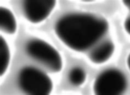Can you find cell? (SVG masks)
<instances>
[{
    "label": "cell",
    "instance_id": "obj_7",
    "mask_svg": "<svg viewBox=\"0 0 130 95\" xmlns=\"http://www.w3.org/2000/svg\"><path fill=\"white\" fill-rule=\"evenodd\" d=\"M0 27L1 31L8 34H13L17 30V23L14 15L9 9L0 8Z\"/></svg>",
    "mask_w": 130,
    "mask_h": 95
},
{
    "label": "cell",
    "instance_id": "obj_4",
    "mask_svg": "<svg viewBox=\"0 0 130 95\" xmlns=\"http://www.w3.org/2000/svg\"><path fill=\"white\" fill-rule=\"evenodd\" d=\"M127 85V80L121 71L109 69L103 71L97 76L93 89L95 94L118 95L125 92Z\"/></svg>",
    "mask_w": 130,
    "mask_h": 95
},
{
    "label": "cell",
    "instance_id": "obj_10",
    "mask_svg": "<svg viewBox=\"0 0 130 95\" xmlns=\"http://www.w3.org/2000/svg\"><path fill=\"white\" fill-rule=\"evenodd\" d=\"M124 27L126 31L130 35V16L126 19L124 23Z\"/></svg>",
    "mask_w": 130,
    "mask_h": 95
},
{
    "label": "cell",
    "instance_id": "obj_9",
    "mask_svg": "<svg viewBox=\"0 0 130 95\" xmlns=\"http://www.w3.org/2000/svg\"><path fill=\"white\" fill-rule=\"evenodd\" d=\"M86 75L85 71L80 67H75L71 69L69 74L70 82L75 86L83 85L86 80Z\"/></svg>",
    "mask_w": 130,
    "mask_h": 95
},
{
    "label": "cell",
    "instance_id": "obj_3",
    "mask_svg": "<svg viewBox=\"0 0 130 95\" xmlns=\"http://www.w3.org/2000/svg\"><path fill=\"white\" fill-rule=\"evenodd\" d=\"M27 54L53 73H58L62 68L63 63L58 51L50 44L40 39H32L25 46Z\"/></svg>",
    "mask_w": 130,
    "mask_h": 95
},
{
    "label": "cell",
    "instance_id": "obj_11",
    "mask_svg": "<svg viewBox=\"0 0 130 95\" xmlns=\"http://www.w3.org/2000/svg\"><path fill=\"white\" fill-rule=\"evenodd\" d=\"M123 2L124 3L125 6L130 10V1H124Z\"/></svg>",
    "mask_w": 130,
    "mask_h": 95
},
{
    "label": "cell",
    "instance_id": "obj_6",
    "mask_svg": "<svg viewBox=\"0 0 130 95\" xmlns=\"http://www.w3.org/2000/svg\"><path fill=\"white\" fill-rule=\"evenodd\" d=\"M114 45L110 40L101 43L91 50L89 57L95 64L103 63L110 58L114 51Z\"/></svg>",
    "mask_w": 130,
    "mask_h": 95
},
{
    "label": "cell",
    "instance_id": "obj_12",
    "mask_svg": "<svg viewBox=\"0 0 130 95\" xmlns=\"http://www.w3.org/2000/svg\"><path fill=\"white\" fill-rule=\"evenodd\" d=\"M127 65L128 68L130 70V54L129 55V56H128V58H127Z\"/></svg>",
    "mask_w": 130,
    "mask_h": 95
},
{
    "label": "cell",
    "instance_id": "obj_2",
    "mask_svg": "<svg viewBox=\"0 0 130 95\" xmlns=\"http://www.w3.org/2000/svg\"><path fill=\"white\" fill-rule=\"evenodd\" d=\"M18 82L23 92L31 95L49 94L53 87L50 77L32 66H25L20 71Z\"/></svg>",
    "mask_w": 130,
    "mask_h": 95
},
{
    "label": "cell",
    "instance_id": "obj_1",
    "mask_svg": "<svg viewBox=\"0 0 130 95\" xmlns=\"http://www.w3.org/2000/svg\"><path fill=\"white\" fill-rule=\"evenodd\" d=\"M105 19L86 13H71L58 19L55 32L69 48L78 52L90 49L108 32Z\"/></svg>",
    "mask_w": 130,
    "mask_h": 95
},
{
    "label": "cell",
    "instance_id": "obj_8",
    "mask_svg": "<svg viewBox=\"0 0 130 95\" xmlns=\"http://www.w3.org/2000/svg\"><path fill=\"white\" fill-rule=\"evenodd\" d=\"M1 76L4 74L8 68L10 61V52L8 46L4 38L1 37Z\"/></svg>",
    "mask_w": 130,
    "mask_h": 95
},
{
    "label": "cell",
    "instance_id": "obj_5",
    "mask_svg": "<svg viewBox=\"0 0 130 95\" xmlns=\"http://www.w3.org/2000/svg\"><path fill=\"white\" fill-rule=\"evenodd\" d=\"M56 4L54 0H26L23 2V11L29 21L38 23L48 17Z\"/></svg>",
    "mask_w": 130,
    "mask_h": 95
}]
</instances>
